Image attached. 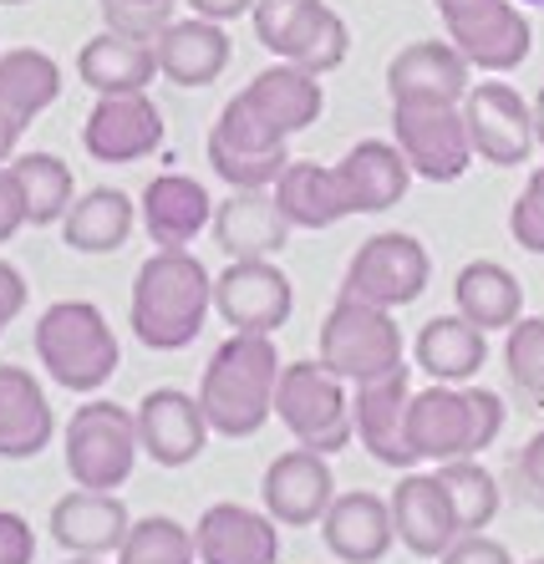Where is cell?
<instances>
[{
  "mask_svg": "<svg viewBox=\"0 0 544 564\" xmlns=\"http://www.w3.org/2000/svg\"><path fill=\"white\" fill-rule=\"evenodd\" d=\"M209 311H214V275L199 254L159 250L138 264L133 301H128L138 346H148V351H184V346L199 341Z\"/></svg>",
  "mask_w": 544,
  "mask_h": 564,
  "instance_id": "6da1fadb",
  "label": "cell"
},
{
  "mask_svg": "<svg viewBox=\"0 0 544 564\" xmlns=\"http://www.w3.org/2000/svg\"><path fill=\"white\" fill-rule=\"evenodd\" d=\"M280 351L275 336H244L229 330L219 351L204 361L199 377V408L209 417V433L219 437H254L275 417V381H280Z\"/></svg>",
  "mask_w": 544,
  "mask_h": 564,
  "instance_id": "7a4b0ae2",
  "label": "cell"
},
{
  "mask_svg": "<svg viewBox=\"0 0 544 564\" xmlns=\"http://www.w3.org/2000/svg\"><path fill=\"white\" fill-rule=\"evenodd\" d=\"M504 433V397L489 387H423L407 402V443L417 463H453L489 453Z\"/></svg>",
  "mask_w": 544,
  "mask_h": 564,
  "instance_id": "3957f363",
  "label": "cell"
},
{
  "mask_svg": "<svg viewBox=\"0 0 544 564\" xmlns=\"http://www.w3.org/2000/svg\"><path fill=\"white\" fill-rule=\"evenodd\" d=\"M36 361L46 367V377L62 387V392L93 397L97 387L118 377L122 346L107 326V315L93 301H56L41 311L36 321Z\"/></svg>",
  "mask_w": 544,
  "mask_h": 564,
  "instance_id": "277c9868",
  "label": "cell"
},
{
  "mask_svg": "<svg viewBox=\"0 0 544 564\" xmlns=\"http://www.w3.org/2000/svg\"><path fill=\"white\" fill-rule=\"evenodd\" d=\"M138 412L122 408V402H107L93 397L87 408L72 412L67 433H62V458L77 488H93V494H118L138 468Z\"/></svg>",
  "mask_w": 544,
  "mask_h": 564,
  "instance_id": "5b68a950",
  "label": "cell"
},
{
  "mask_svg": "<svg viewBox=\"0 0 544 564\" xmlns=\"http://www.w3.org/2000/svg\"><path fill=\"white\" fill-rule=\"evenodd\" d=\"M275 417L285 422V433L295 437V447H311L320 458L341 453L351 437H357V422H351V392L336 371L316 361H295V367H280L275 381Z\"/></svg>",
  "mask_w": 544,
  "mask_h": 564,
  "instance_id": "8992f818",
  "label": "cell"
},
{
  "mask_svg": "<svg viewBox=\"0 0 544 564\" xmlns=\"http://www.w3.org/2000/svg\"><path fill=\"white\" fill-rule=\"evenodd\" d=\"M392 143L402 148L412 178L423 184H458L478 158L464 122V102H443V97L392 102Z\"/></svg>",
  "mask_w": 544,
  "mask_h": 564,
  "instance_id": "52a82bcc",
  "label": "cell"
},
{
  "mask_svg": "<svg viewBox=\"0 0 544 564\" xmlns=\"http://www.w3.org/2000/svg\"><path fill=\"white\" fill-rule=\"evenodd\" d=\"M254 41L311 77H331L351 52V31L326 0H254Z\"/></svg>",
  "mask_w": 544,
  "mask_h": 564,
  "instance_id": "ba28073f",
  "label": "cell"
},
{
  "mask_svg": "<svg viewBox=\"0 0 544 564\" xmlns=\"http://www.w3.org/2000/svg\"><path fill=\"white\" fill-rule=\"evenodd\" d=\"M316 346H320V367L336 371L346 387H361V381L402 367V326L392 321V311L351 301V295H341L326 311Z\"/></svg>",
  "mask_w": 544,
  "mask_h": 564,
  "instance_id": "9c48e42d",
  "label": "cell"
},
{
  "mask_svg": "<svg viewBox=\"0 0 544 564\" xmlns=\"http://www.w3.org/2000/svg\"><path fill=\"white\" fill-rule=\"evenodd\" d=\"M448 41L483 77H509L530 62L534 26L519 0H433Z\"/></svg>",
  "mask_w": 544,
  "mask_h": 564,
  "instance_id": "30bf717a",
  "label": "cell"
},
{
  "mask_svg": "<svg viewBox=\"0 0 544 564\" xmlns=\"http://www.w3.org/2000/svg\"><path fill=\"white\" fill-rule=\"evenodd\" d=\"M433 280V254L417 235L407 229H387V235L361 239L351 264H346L341 295L367 305H382V311H398V305H412Z\"/></svg>",
  "mask_w": 544,
  "mask_h": 564,
  "instance_id": "8fae6325",
  "label": "cell"
},
{
  "mask_svg": "<svg viewBox=\"0 0 544 564\" xmlns=\"http://www.w3.org/2000/svg\"><path fill=\"white\" fill-rule=\"evenodd\" d=\"M204 148H209V169L229 188H275V178L291 163V143L254 118L250 107L239 102V93L225 102Z\"/></svg>",
  "mask_w": 544,
  "mask_h": 564,
  "instance_id": "7c38bea8",
  "label": "cell"
},
{
  "mask_svg": "<svg viewBox=\"0 0 544 564\" xmlns=\"http://www.w3.org/2000/svg\"><path fill=\"white\" fill-rule=\"evenodd\" d=\"M464 122H468V138H474V153L493 169H519L530 163L534 143V112L524 102L514 82L504 77H489V82H474L464 97Z\"/></svg>",
  "mask_w": 544,
  "mask_h": 564,
  "instance_id": "4fadbf2b",
  "label": "cell"
},
{
  "mask_svg": "<svg viewBox=\"0 0 544 564\" xmlns=\"http://www.w3.org/2000/svg\"><path fill=\"white\" fill-rule=\"evenodd\" d=\"M214 311L229 330L244 336H275L295 311L291 275L275 260H229L214 280Z\"/></svg>",
  "mask_w": 544,
  "mask_h": 564,
  "instance_id": "5bb4252c",
  "label": "cell"
},
{
  "mask_svg": "<svg viewBox=\"0 0 544 564\" xmlns=\"http://www.w3.org/2000/svg\"><path fill=\"white\" fill-rule=\"evenodd\" d=\"M407 402H412V371L392 367L387 377H372L351 387V422L357 443L372 453L382 468H417V453L407 443Z\"/></svg>",
  "mask_w": 544,
  "mask_h": 564,
  "instance_id": "9a60e30c",
  "label": "cell"
},
{
  "mask_svg": "<svg viewBox=\"0 0 544 564\" xmlns=\"http://www.w3.org/2000/svg\"><path fill=\"white\" fill-rule=\"evenodd\" d=\"M163 112L148 93H122V97H97L87 122H81V148L93 163H138V158L163 148Z\"/></svg>",
  "mask_w": 544,
  "mask_h": 564,
  "instance_id": "2e32d148",
  "label": "cell"
},
{
  "mask_svg": "<svg viewBox=\"0 0 544 564\" xmlns=\"http://www.w3.org/2000/svg\"><path fill=\"white\" fill-rule=\"evenodd\" d=\"M331 499H336V473L320 453H311V447H291V453L270 458L265 484H260V503H265V513L280 529L320 524L326 509H331Z\"/></svg>",
  "mask_w": 544,
  "mask_h": 564,
  "instance_id": "e0dca14e",
  "label": "cell"
},
{
  "mask_svg": "<svg viewBox=\"0 0 544 564\" xmlns=\"http://www.w3.org/2000/svg\"><path fill=\"white\" fill-rule=\"evenodd\" d=\"M138 443L143 458H153L159 468H188L209 447V417H204L199 397L178 392V387H153L138 402Z\"/></svg>",
  "mask_w": 544,
  "mask_h": 564,
  "instance_id": "ac0fdd59",
  "label": "cell"
},
{
  "mask_svg": "<svg viewBox=\"0 0 544 564\" xmlns=\"http://www.w3.org/2000/svg\"><path fill=\"white\" fill-rule=\"evenodd\" d=\"M209 235L229 260H275L291 245L295 224L280 214L270 188H229V198L214 204Z\"/></svg>",
  "mask_w": 544,
  "mask_h": 564,
  "instance_id": "d6986e66",
  "label": "cell"
},
{
  "mask_svg": "<svg viewBox=\"0 0 544 564\" xmlns=\"http://www.w3.org/2000/svg\"><path fill=\"white\" fill-rule=\"evenodd\" d=\"M199 564H280V524L250 503H214L194 524Z\"/></svg>",
  "mask_w": 544,
  "mask_h": 564,
  "instance_id": "ffe728a7",
  "label": "cell"
},
{
  "mask_svg": "<svg viewBox=\"0 0 544 564\" xmlns=\"http://www.w3.org/2000/svg\"><path fill=\"white\" fill-rule=\"evenodd\" d=\"M392 529L398 544H407L417 560H443L448 544L458 539V519H453V499L438 473H402L392 488Z\"/></svg>",
  "mask_w": 544,
  "mask_h": 564,
  "instance_id": "44dd1931",
  "label": "cell"
},
{
  "mask_svg": "<svg viewBox=\"0 0 544 564\" xmlns=\"http://www.w3.org/2000/svg\"><path fill=\"white\" fill-rule=\"evenodd\" d=\"M239 102L250 107V112L265 122L270 132H280L285 143H291V138H301L306 128H316L320 112H326L320 77H311V72H301V66H291V62L254 72V77L239 87Z\"/></svg>",
  "mask_w": 544,
  "mask_h": 564,
  "instance_id": "7402d4cb",
  "label": "cell"
},
{
  "mask_svg": "<svg viewBox=\"0 0 544 564\" xmlns=\"http://www.w3.org/2000/svg\"><path fill=\"white\" fill-rule=\"evenodd\" d=\"M138 219L159 250H188L214 224V198L194 173H159L138 198Z\"/></svg>",
  "mask_w": 544,
  "mask_h": 564,
  "instance_id": "603a6c76",
  "label": "cell"
},
{
  "mask_svg": "<svg viewBox=\"0 0 544 564\" xmlns=\"http://www.w3.org/2000/svg\"><path fill=\"white\" fill-rule=\"evenodd\" d=\"M320 539L326 550L341 564H382L387 550L398 544V529H392V503L382 494H367V488H346L336 494L326 519H320Z\"/></svg>",
  "mask_w": 544,
  "mask_h": 564,
  "instance_id": "cb8c5ba5",
  "label": "cell"
},
{
  "mask_svg": "<svg viewBox=\"0 0 544 564\" xmlns=\"http://www.w3.org/2000/svg\"><path fill=\"white\" fill-rule=\"evenodd\" d=\"M133 529V513L118 494H93V488H72L52 503V539L67 554L81 560H102V554H118L122 539Z\"/></svg>",
  "mask_w": 544,
  "mask_h": 564,
  "instance_id": "d4e9b609",
  "label": "cell"
},
{
  "mask_svg": "<svg viewBox=\"0 0 544 564\" xmlns=\"http://www.w3.org/2000/svg\"><path fill=\"white\" fill-rule=\"evenodd\" d=\"M153 52H159V77H168L173 87H209V82L225 77L235 41H229V31L219 21H204V15L178 21L173 15L168 26L153 36Z\"/></svg>",
  "mask_w": 544,
  "mask_h": 564,
  "instance_id": "484cf974",
  "label": "cell"
},
{
  "mask_svg": "<svg viewBox=\"0 0 544 564\" xmlns=\"http://www.w3.org/2000/svg\"><path fill=\"white\" fill-rule=\"evenodd\" d=\"M336 178H341V188H346L351 214L398 209L412 188V169L392 138H361V143L336 163Z\"/></svg>",
  "mask_w": 544,
  "mask_h": 564,
  "instance_id": "4316f807",
  "label": "cell"
},
{
  "mask_svg": "<svg viewBox=\"0 0 544 564\" xmlns=\"http://www.w3.org/2000/svg\"><path fill=\"white\" fill-rule=\"evenodd\" d=\"M56 437V412L46 387L26 367H0V458H41Z\"/></svg>",
  "mask_w": 544,
  "mask_h": 564,
  "instance_id": "83f0119b",
  "label": "cell"
},
{
  "mask_svg": "<svg viewBox=\"0 0 544 564\" xmlns=\"http://www.w3.org/2000/svg\"><path fill=\"white\" fill-rule=\"evenodd\" d=\"M474 87V66L453 41H412L387 62V97H443V102H464Z\"/></svg>",
  "mask_w": 544,
  "mask_h": 564,
  "instance_id": "f1b7e54d",
  "label": "cell"
},
{
  "mask_svg": "<svg viewBox=\"0 0 544 564\" xmlns=\"http://www.w3.org/2000/svg\"><path fill=\"white\" fill-rule=\"evenodd\" d=\"M77 77L93 87V97L148 93L159 82V52H153V41L122 36V31H97L93 41H81Z\"/></svg>",
  "mask_w": 544,
  "mask_h": 564,
  "instance_id": "f546056e",
  "label": "cell"
},
{
  "mask_svg": "<svg viewBox=\"0 0 544 564\" xmlns=\"http://www.w3.org/2000/svg\"><path fill=\"white\" fill-rule=\"evenodd\" d=\"M270 194H275L280 214H285L295 229H306V235H320V229L351 219V204H346V188H341V178H336V163L291 158Z\"/></svg>",
  "mask_w": 544,
  "mask_h": 564,
  "instance_id": "4dcf8cb0",
  "label": "cell"
},
{
  "mask_svg": "<svg viewBox=\"0 0 544 564\" xmlns=\"http://www.w3.org/2000/svg\"><path fill=\"white\" fill-rule=\"evenodd\" d=\"M412 361L443 387H464L489 367V330H478L464 315H433L412 341Z\"/></svg>",
  "mask_w": 544,
  "mask_h": 564,
  "instance_id": "1f68e13d",
  "label": "cell"
},
{
  "mask_svg": "<svg viewBox=\"0 0 544 564\" xmlns=\"http://www.w3.org/2000/svg\"><path fill=\"white\" fill-rule=\"evenodd\" d=\"M138 204L122 188H87L62 219V239L77 254H118L133 239Z\"/></svg>",
  "mask_w": 544,
  "mask_h": 564,
  "instance_id": "d6a6232c",
  "label": "cell"
},
{
  "mask_svg": "<svg viewBox=\"0 0 544 564\" xmlns=\"http://www.w3.org/2000/svg\"><path fill=\"white\" fill-rule=\"evenodd\" d=\"M453 305L478 330H509L524 315V285L499 260H474L453 280Z\"/></svg>",
  "mask_w": 544,
  "mask_h": 564,
  "instance_id": "836d02e7",
  "label": "cell"
},
{
  "mask_svg": "<svg viewBox=\"0 0 544 564\" xmlns=\"http://www.w3.org/2000/svg\"><path fill=\"white\" fill-rule=\"evenodd\" d=\"M11 173L26 198V229H52L77 204V178L56 153H15Z\"/></svg>",
  "mask_w": 544,
  "mask_h": 564,
  "instance_id": "e575fe53",
  "label": "cell"
},
{
  "mask_svg": "<svg viewBox=\"0 0 544 564\" xmlns=\"http://www.w3.org/2000/svg\"><path fill=\"white\" fill-rule=\"evenodd\" d=\"M62 97V66L36 46L0 52V102L11 107L21 122H36L46 107Z\"/></svg>",
  "mask_w": 544,
  "mask_h": 564,
  "instance_id": "d590c367",
  "label": "cell"
},
{
  "mask_svg": "<svg viewBox=\"0 0 544 564\" xmlns=\"http://www.w3.org/2000/svg\"><path fill=\"white\" fill-rule=\"evenodd\" d=\"M438 478L448 488L453 499V519H458V534H483L499 513V478L478 458H453V463H438Z\"/></svg>",
  "mask_w": 544,
  "mask_h": 564,
  "instance_id": "8d00e7d4",
  "label": "cell"
},
{
  "mask_svg": "<svg viewBox=\"0 0 544 564\" xmlns=\"http://www.w3.org/2000/svg\"><path fill=\"white\" fill-rule=\"evenodd\" d=\"M118 564H199L194 529H184L168 513H143V519H133L128 539H122Z\"/></svg>",
  "mask_w": 544,
  "mask_h": 564,
  "instance_id": "74e56055",
  "label": "cell"
},
{
  "mask_svg": "<svg viewBox=\"0 0 544 564\" xmlns=\"http://www.w3.org/2000/svg\"><path fill=\"white\" fill-rule=\"evenodd\" d=\"M504 367L519 392L544 397V315H519L504 330Z\"/></svg>",
  "mask_w": 544,
  "mask_h": 564,
  "instance_id": "f35d334b",
  "label": "cell"
},
{
  "mask_svg": "<svg viewBox=\"0 0 544 564\" xmlns=\"http://www.w3.org/2000/svg\"><path fill=\"white\" fill-rule=\"evenodd\" d=\"M102 21L107 31L153 41L173 21V0H102Z\"/></svg>",
  "mask_w": 544,
  "mask_h": 564,
  "instance_id": "ab89813d",
  "label": "cell"
},
{
  "mask_svg": "<svg viewBox=\"0 0 544 564\" xmlns=\"http://www.w3.org/2000/svg\"><path fill=\"white\" fill-rule=\"evenodd\" d=\"M509 235L519 250L544 254V163L530 173V184L519 188L514 209H509Z\"/></svg>",
  "mask_w": 544,
  "mask_h": 564,
  "instance_id": "60d3db41",
  "label": "cell"
},
{
  "mask_svg": "<svg viewBox=\"0 0 544 564\" xmlns=\"http://www.w3.org/2000/svg\"><path fill=\"white\" fill-rule=\"evenodd\" d=\"M0 564H36V529L11 509H0Z\"/></svg>",
  "mask_w": 544,
  "mask_h": 564,
  "instance_id": "b9f144b4",
  "label": "cell"
},
{
  "mask_svg": "<svg viewBox=\"0 0 544 564\" xmlns=\"http://www.w3.org/2000/svg\"><path fill=\"white\" fill-rule=\"evenodd\" d=\"M438 564H514V554H509V544H499L489 534H458Z\"/></svg>",
  "mask_w": 544,
  "mask_h": 564,
  "instance_id": "7bdbcfd3",
  "label": "cell"
},
{
  "mask_svg": "<svg viewBox=\"0 0 544 564\" xmlns=\"http://www.w3.org/2000/svg\"><path fill=\"white\" fill-rule=\"evenodd\" d=\"M514 478H519V488H524V499H530L534 509H544V427L524 447H519Z\"/></svg>",
  "mask_w": 544,
  "mask_h": 564,
  "instance_id": "ee69618b",
  "label": "cell"
},
{
  "mask_svg": "<svg viewBox=\"0 0 544 564\" xmlns=\"http://www.w3.org/2000/svg\"><path fill=\"white\" fill-rule=\"evenodd\" d=\"M21 229H26V198H21V184H15L11 163H6L0 169V245H11Z\"/></svg>",
  "mask_w": 544,
  "mask_h": 564,
  "instance_id": "f6af8a7d",
  "label": "cell"
},
{
  "mask_svg": "<svg viewBox=\"0 0 544 564\" xmlns=\"http://www.w3.org/2000/svg\"><path fill=\"white\" fill-rule=\"evenodd\" d=\"M26 295H31L26 275L11 260H0V336H6V326H11L15 315L26 311Z\"/></svg>",
  "mask_w": 544,
  "mask_h": 564,
  "instance_id": "bcb514c9",
  "label": "cell"
},
{
  "mask_svg": "<svg viewBox=\"0 0 544 564\" xmlns=\"http://www.w3.org/2000/svg\"><path fill=\"white\" fill-rule=\"evenodd\" d=\"M184 6L194 15H204V21H219V26H229V21L254 11V0H184Z\"/></svg>",
  "mask_w": 544,
  "mask_h": 564,
  "instance_id": "7dc6e473",
  "label": "cell"
},
{
  "mask_svg": "<svg viewBox=\"0 0 544 564\" xmlns=\"http://www.w3.org/2000/svg\"><path fill=\"white\" fill-rule=\"evenodd\" d=\"M26 128H31V122H21L11 107L0 102V169L15 158V143H21V132H26Z\"/></svg>",
  "mask_w": 544,
  "mask_h": 564,
  "instance_id": "c3c4849f",
  "label": "cell"
},
{
  "mask_svg": "<svg viewBox=\"0 0 544 564\" xmlns=\"http://www.w3.org/2000/svg\"><path fill=\"white\" fill-rule=\"evenodd\" d=\"M530 112H534V143H540V148H544V87H540V93H534Z\"/></svg>",
  "mask_w": 544,
  "mask_h": 564,
  "instance_id": "681fc988",
  "label": "cell"
},
{
  "mask_svg": "<svg viewBox=\"0 0 544 564\" xmlns=\"http://www.w3.org/2000/svg\"><path fill=\"white\" fill-rule=\"evenodd\" d=\"M62 564H102V560H81V554H72V560H62Z\"/></svg>",
  "mask_w": 544,
  "mask_h": 564,
  "instance_id": "f907efd6",
  "label": "cell"
},
{
  "mask_svg": "<svg viewBox=\"0 0 544 564\" xmlns=\"http://www.w3.org/2000/svg\"><path fill=\"white\" fill-rule=\"evenodd\" d=\"M0 6H31V0H0Z\"/></svg>",
  "mask_w": 544,
  "mask_h": 564,
  "instance_id": "816d5d0a",
  "label": "cell"
},
{
  "mask_svg": "<svg viewBox=\"0 0 544 564\" xmlns=\"http://www.w3.org/2000/svg\"><path fill=\"white\" fill-rule=\"evenodd\" d=\"M524 6H540V11H544V0H524Z\"/></svg>",
  "mask_w": 544,
  "mask_h": 564,
  "instance_id": "f5cc1de1",
  "label": "cell"
},
{
  "mask_svg": "<svg viewBox=\"0 0 544 564\" xmlns=\"http://www.w3.org/2000/svg\"><path fill=\"white\" fill-rule=\"evenodd\" d=\"M530 564H544V560H530Z\"/></svg>",
  "mask_w": 544,
  "mask_h": 564,
  "instance_id": "db71d44e",
  "label": "cell"
}]
</instances>
